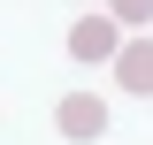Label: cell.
Returning <instances> with one entry per match:
<instances>
[{"instance_id":"cell-3","label":"cell","mask_w":153,"mask_h":145,"mask_svg":"<svg viewBox=\"0 0 153 145\" xmlns=\"http://www.w3.org/2000/svg\"><path fill=\"white\" fill-rule=\"evenodd\" d=\"M115 69H123V84H130V92H153V38H146V46H123Z\"/></svg>"},{"instance_id":"cell-2","label":"cell","mask_w":153,"mask_h":145,"mask_svg":"<svg viewBox=\"0 0 153 145\" xmlns=\"http://www.w3.org/2000/svg\"><path fill=\"white\" fill-rule=\"evenodd\" d=\"M69 54H76V61H107V54H115V23H107V16H84V23L69 31Z\"/></svg>"},{"instance_id":"cell-4","label":"cell","mask_w":153,"mask_h":145,"mask_svg":"<svg viewBox=\"0 0 153 145\" xmlns=\"http://www.w3.org/2000/svg\"><path fill=\"white\" fill-rule=\"evenodd\" d=\"M115 16L123 23H153V0H115Z\"/></svg>"},{"instance_id":"cell-1","label":"cell","mask_w":153,"mask_h":145,"mask_svg":"<svg viewBox=\"0 0 153 145\" xmlns=\"http://www.w3.org/2000/svg\"><path fill=\"white\" fill-rule=\"evenodd\" d=\"M61 130H69V138H100V130H107V107H100L92 92H69V99H61Z\"/></svg>"}]
</instances>
